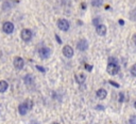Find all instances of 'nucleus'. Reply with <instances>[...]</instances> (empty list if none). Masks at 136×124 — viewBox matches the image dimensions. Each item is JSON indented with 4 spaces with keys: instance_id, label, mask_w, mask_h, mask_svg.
I'll list each match as a JSON object with an SVG mask.
<instances>
[{
    "instance_id": "1",
    "label": "nucleus",
    "mask_w": 136,
    "mask_h": 124,
    "mask_svg": "<svg viewBox=\"0 0 136 124\" xmlns=\"http://www.w3.org/2000/svg\"><path fill=\"white\" fill-rule=\"evenodd\" d=\"M2 30L6 34L13 33V31H14V25H13V22H11V21H5L4 24L2 25Z\"/></svg>"
},
{
    "instance_id": "2",
    "label": "nucleus",
    "mask_w": 136,
    "mask_h": 124,
    "mask_svg": "<svg viewBox=\"0 0 136 124\" xmlns=\"http://www.w3.org/2000/svg\"><path fill=\"white\" fill-rule=\"evenodd\" d=\"M106 71L111 75H116L119 72V66L117 63H109L108 67H106Z\"/></svg>"
},
{
    "instance_id": "3",
    "label": "nucleus",
    "mask_w": 136,
    "mask_h": 124,
    "mask_svg": "<svg viewBox=\"0 0 136 124\" xmlns=\"http://www.w3.org/2000/svg\"><path fill=\"white\" fill-rule=\"evenodd\" d=\"M38 54H40V57L41 58V59H48V58L50 57V55H51V50L48 47H45L44 46V47L40 48Z\"/></svg>"
},
{
    "instance_id": "4",
    "label": "nucleus",
    "mask_w": 136,
    "mask_h": 124,
    "mask_svg": "<svg viewBox=\"0 0 136 124\" xmlns=\"http://www.w3.org/2000/svg\"><path fill=\"white\" fill-rule=\"evenodd\" d=\"M20 37L22 39V41L29 42L32 39V31L30 30V29H24L20 33Z\"/></svg>"
},
{
    "instance_id": "5",
    "label": "nucleus",
    "mask_w": 136,
    "mask_h": 124,
    "mask_svg": "<svg viewBox=\"0 0 136 124\" xmlns=\"http://www.w3.org/2000/svg\"><path fill=\"white\" fill-rule=\"evenodd\" d=\"M13 63H14V66L17 68V70H22L24 66H25V61L20 57H15Z\"/></svg>"
},
{
    "instance_id": "6",
    "label": "nucleus",
    "mask_w": 136,
    "mask_h": 124,
    "mask_svg": "<svg viewBox=\"0 0 136 124\" xmlns=\"http://www.w3.org/2000/svg\"><path fill=\"white\" fill-rule=\"evenodd\" d=\"M57 27H59L62 31H67L69 29V24L66 19H59L57 21Z\"/></svg>"
},
{
    "instance_id": "7",
    "label": "nucleus",
    "mask_w": 136,
    "mask_h": 124,
    "mask_svg": "<svg viewBox=\"0 0 136 124\" xmlns=\"http://www.w3.org/2000/svg\"><path fill=\"white\" fill-rule=\"evenodd\" d=\"M77 48L81 51L86 50L87 48H88V43H87V41L86 40H80L77 44Z\"/></svg>"
},
{
    "instance_id": "8",
    "label": "nucleus",
    "mask_w": 136,
    "mask_h": 124,
    "mask_svg": "<svg viewBox=\"0 0 136 124\" xmlns=\"http://www.w3.org/2000/svg\"><path fill=\"white\" fill-rule=\"evenodd\" d=\"M63 54L64 56H65L66 58H71L73 56V49L71 46H68V45H66V46H64L63 48Z\"/></svg>"
},
{
    "instance_id": "9",
    "label": "nucleus",
    "mask_w": 136,
    "mask_h": 124,
    "mask_svg": "<svg viewBox=\"0 0 136 124\" xmlns=\"http://www.w3.org/2000/svg\"><path fill=\"white\" fill-rule=\"evenodd\" d=\"M28 107H27V105H26L25 103H22V104H20V105L18 106V112L20 113L21 116H25V115H27V112H28Z\"/></svg>"
},
{
    "instance_id": "10",
    "label": "nucleus",
    "mask_w": 136,
    "mask_h": 124,
    "mask_svg": "<svg viewBox=\"0 0 136 124\" xmlns=\"http://www.w3.org/2000/svg\"><path fill=\"white\" fill-rule=\"evenodd\" d=\"M96 31L99 35H105L106 33V27L104 25H98L96 27Z\"/></svg>"
},
{
    "instance_id": "11",
    "label": "nucleus",
    "mask_w": 136,
    "mask_h": 124,
    "mask_svg": "<svg viewBox=\"0 0 136 124\" xmlns=\"http://www.w3.org/2000/svg\"><path fill=\"white\" fill-rule=\"evenodd\" d=\"M9 88V83L5 80H0V93H4Z\"/></svg>"
},
{
    "instance_id": "12",
    "label": "nucleus",
    "mask_w": 136,
    "mask_h": 124,
    "mask_svg": "<svg viewBox=\"0 0 136 124\" xmlns=\"http://www.w3.org/2000/svg\"><path fill=\"white\" fill-rule=\"evenodd\" d=\"M106 95H108V93H106V91L104 89H100L97 91V96H98V99H100V100L105 99Z\"/></svg>"
},
{
    "instance_id": "13",
    "label": "nucleus",
    "mask_w": 136,
    "mask_h": 124,
    "mask_svg": "<svg viewBox=\"0 0 136 124\" xmlns=\"http://www.w3.org/2000/svg\"><path fill=\"white\" fill-rule=\"evenodd\" d=\"M25 83L28 84V86H30V84L33 83V77H32V75H27V76H25Z\"/></svg>"
},
{
    "instance_id": "14",
    "label": "nucleus",
    "mask_w": 136,
    "mask_h": 124,
    "mask_svg": "<svg viewBox=\"0 0 136 124\" xmlns=\"http://www.w3.org/2000/svg\"><path fill=\"white\" fill-rule=\"evenodd\" d=\"M76 80H77V83H78L82 84V83H84V81H85V76H84L83 74L77 75V76H76Z\"/></svg>"
},
{
    "instance_id": "15",
    "label": "nucleus",
    "mask_w": 136,
    "mask_h": 124,
    "mask_svg": "<svg viewBox=\"0 0 136 124\" xmlns=\"http://www.w3.org/2000/svg\"><path fill=\"white\" fill-rule=\"evenodd\" d=\"M25 104L27 105V107H28L29 110L32 109V107H33V102H32V101H30V100H27V101L25 102Z\"/></svg>"
},
{
    "instance_id": "16",
    "label": "nucleus",
    "mask_w": 136,
    "mask_h": 124,
    "mask_svg": "<svg viewBox=\"0 0 136 124\" xmlns=\"http://www.w3.org/2000/svg\"><path fill=\"white\" fill-rule=\"evenodd\" d=\"M102 3V0H92V4L94 6H100Z\"/></svg>"
},
{
    "instance_id": "17",
    "label": "nucleus",
    "mask_w": 136,
    "mask_h": 124,
    "mask_svg": "<svg viewBox=\"0 0 136 124\" xmlns=\"http://www.w3.org/2000/svg\"><path fill=\"white\" fill-rule=\"evenodd\" d=\"M131 74L133 75V76H136V64L132 65V67H131Z\"/></svg>"
},
{
    "instance_id": "18",
    "label": "nucleus",
    "mask_w": 136,
    "mask_h": 124,
    "mask_svg": "<svg viewBox=\"0 0 136 124\" xmlns=\"http://www.w3.org/2000/svg\"><path fill=\"white\" fill-rule=\"evenodd\" d=\"M129 122H130V124H136V116H132Z\"/></svg>"
},
{
    "instance_id": "19",
    "label": "nucleus",
    "mask_w": 136,
    "mask_h": 124,
    "mask_svg": "<svg viewBox=\"0 0 136 124\" xmlns=\"http://www.w3.org/2000/svg\"><path fill=\"white\" fill-rule=\"evenodd\" d=\"M93 24L95 25L96 27H97L98 25H100V18H99V17H98V18H95V19L93 21Z\"/></svg>"
},
{
    "instance_id": "20",
    "label": "nucleus",
    "mask_w": 136,
    "mask_h": 124,
    "mask_svg": "<svg viewBox=\"0 0 136 124\" xmlns=\"http://www.w3.org/2000/svg\"><path fill=\"white\" fill-rule=\"evenodd\" d=\"M119 102H123V101H124V94L123 93H120V94H119Z\"/></svg>"
},
{
    "instance_id": "21",
    "label": "nucleus",
    "mask_w": 136,
    "mask_h": 124,
    "mask_svg": "<svg viewBox=\"0 0 136 124\" xmlns=\"http://www.w3.org/2000/svg\"><path fill=\"white\" fill-rule=\"evenodd\" d=\"M109 63H117V60L115 58H109Z\"/></svg>"
},
{
    "instance_id": "22",
    "label": "nucleus",
    "mask_w": 136,
    "mask_h": 124,
    "mask_svg": "<svg viewBox=\"0 0 136 124\" xmlns=\"http://www.w3.org/2000/svg\"><path fill=\"white\" fill-rule=\"evenodd\" d=\"M85 68H86L87 71H89V72H90V71L93 70V66H92V65H88V64H86V63H85Z\"/></svg>"
},
{
    "instance_id": "23",
    "label": "nucleus",
    "mask_w": 136,
    "mask_h": 124,
    "mask_svg": "<svg viewBox=\"0 0 136 124\" xmlns=\"http://www.w3.org/2000/svg\"><path fill=\"white\" fill-rule=\"evenodd\" d=\"M109 83H111V84H113V86H114V87H116V88H119V84H118V83H116L115 81H113V80H109Z\"/></svg>"
},
{
    "instance_id": "24",
    "label": "nucleus",
    "mask_w": 136,
    "mask_h": 124,
    "mask_svg": "<svg viewBox=\"0 0 136 124\" xmlns=\"http://www.w3.org/2000/svg\"><path fill=\"white\" fill-rule=\"evenodd\" d=\"M36 68H37V70H38V71L43 72V73H44V72H45V68H44V67H41V66H40V65H36Z\"/></svg>"
},
{
    "instance_id": "25",
    "label": "nucleus",
    "mask_w": 136,
    "mask_h": 124,
    "mask_svg": "<svg viewBox=\"0 0 136 124\" xmlns=\"http://www.w3.org/2000/svg\"><path fill=\"white\" fill-rule=\"evenodd\" d=\"M55 39H56V41L57 42H59V43L61 44V43H62V41H61V39L59 38V35H57V34H55Z\"/></svg>"
},
{
    "instance_id": "26",
    "label": "nucleus",
    "mask_w": 136,
    "mask_h": 124,
    "mask_svg": "<svg viewBox=\"0 0 136 124\" xmlns=\"http://www.w3.org/2000/svg\"><path fill=\"white\" fill-rule=\"evenodd\" d=\"M119 24H120V25H124V21H122V19H119Z\"/></svg>"
},
{
    "instance_id": "27",
    "label": "nucleus",
    "mask_w": 136,
    "mask_h": 124,
    "mask_svg": "<svg viewBox=\"0 0 136 124\" xmlns=\"http://www.w3.org/2000/svg\"><path fill=\"white\" fill-rule=\"evenodd\" d=\"M133 42H134V43H135V45H136V34H135L134 37H133Z\"/></svg>"
},
{
    "instance_id": "28",
    "label": "nucleus",
    "mask_w": 136,
    "mask_h": 124,
    "mask_svg": "<svg viewBox=\"0 0 136 124\" xmlns=\"http://www.w3.org/2000/svg\"><path fill=\"white\" fill-rule=\"evenodd\" d=\"M134 107H135V109H136V102H135V104H134Z\"/></svg>"
},
{
    "instance_id": "29",
    "label": "nucleus",
    "mask_w": 136,
    "mask_h": 124,
    "mask_svg": "<svg viewBox=\"0 0 136 124\" xmlns=\"http://www.w3.org/2000/svg\"><path fill=\"white\" fill-rule=\"evenodd\" d=\"M52 124H59V123H56V122H54V123H52Z\"/></svg>"
}]
</instances>
